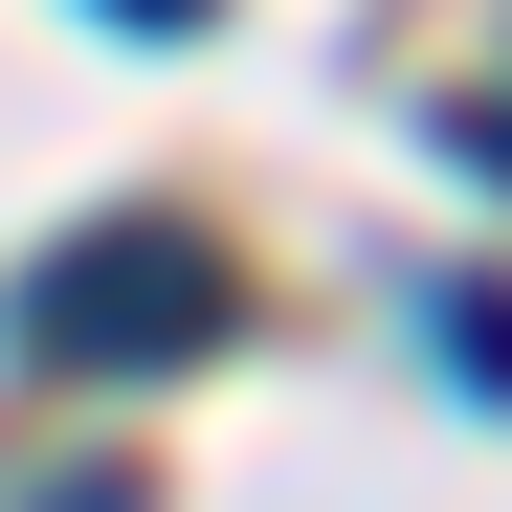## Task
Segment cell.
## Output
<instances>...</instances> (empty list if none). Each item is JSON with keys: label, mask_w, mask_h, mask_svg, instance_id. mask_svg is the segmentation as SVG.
Returning <instances> with one entry per match:
<instances>
[{"label": "cell", "mask_w": 512, "mask_h": 512, "mask_svg": "<svg viewBox=\"0 0 512 512\" xmlns=\"http://www.w3.org/2000/svg\"><path fill=\"white\" fill-rule=\"evenodd\" d=\"M156 334H201V245H156V223L67 245V268L23 290V357H156Z\"/></svg>", "instance_id": "cell-1"}, {"label": "cell", "mask_w": 512, "mask_h": 512, "mask_svg": "<svg viewBox=\"0 0 512 512\" xmlns=\"http://www.w3.org/2000/svg\"><path fill=\"white\" fill-rule=\"evenodd\" d=\"M134 23H201V0H134Z\"/></svg>", "instance_id": "cell-2"}]
</instances>
